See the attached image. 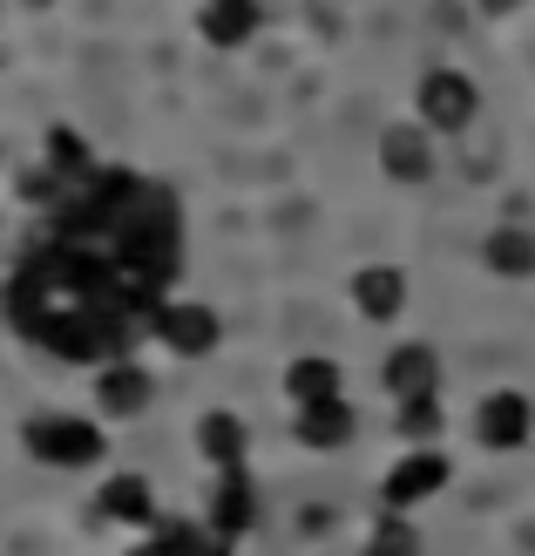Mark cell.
Segmentation results:
<instances>
[{
	"label": "cell",
	"instance_id": "cell-1",
	"mask_svg": "<svg viewBox=\"0 0 535 556\" xmlns=\"http://www.w3.org/2000/svg\"><path fill=\"white\" fill-rule=\"evenodd\" d=\"M21 448L35 455L41 468H95L109 455V434L102 421H89V414H62V407H48V414H27V428H21Z\"/></svg>",
	"mask_w": 535,
	"mask_h": 556
},
{
	"label": "cell",
	"instance_id": "cell-2",
	"mask_svg": "<svg viewBox=\"0 0 535 556\" xmlns=\"http://www.w3.org/2000/svg\"><path fill=\"white\" fill-rule=\"evenodd\" d=\"M447 482H455V462H447V448H407L400 462L386 468V482H380V509H386V516H413L420 503H434Z\"/></svg>",
	"mask_w": 535,
	"mask_h": 556
},
{
	"label": "cell",
	"instance_id": "cell-3",
	"mask_svg": "<svg viewBox=\"0 0 535 556\" xmlns=\"http://www.w3.org/2000/svg\"><path fill=\"white\" fill-rule=\"evenodd\" d=\"M150 332L163 346H170L177 359H211L217 340H224V319L211 313L204 299H156L150 305Z\"/></svg>",
	"mask_w": 535,
	"mask_h": 556
},
{
	"label": "cell",
	"instance_id": "cell-4",
	"mask_svg": "<svg viewBox=\"0 0 535 556\" xmlns=\"http://www.w3.org/2000/svg\"><path fill=\"white\" fill-rule=\"evenodd\" d=\"M413 109H420V129L434 136H461L474 123V109H482V89L461 75V68H428L413 89Z\"/></svg>",
	"mask_w": 535,
	"mask_h": 556
},
{
	"label": "cell",
	"instance_id": "cell-5",
	"mask_svg": "<svg viewBox=\"0 0 535 556\" xmlns=\"http://www.w3.org/2000/svg\"><path fill=\"white\" fill-rule=\"evenodd\" d=\"M380 387L386 401H441V353L428 340H400L386 359H380Z\"/></svg>",
	"mask_w": 535,
	"mask_h": 556
},
{
	"label": "cell",
	"instance_id": "cell-6",
	"mask_svg": "<svg viewBox=\"0 0 535 556\" xmlns=\"http://www.w3.org/2000/svg\"><path fill=\"white\" fill-rule=\"evenodd\" d=\"M535 434V401L515 394V387H495V394H482V407H474V441L495 455H515L522 441Z\"/></svg>",
	"mask_w": 535,
	"mask_h": 556
},
{
	"label": "cell",
	"instance_id": "cell-7",
	"mask_svg": "<svg viewBox=\"0 0 535 556\" xmlns=\"http://www.w3.org/2000/svg\"><path fill=\"white\" fill-rule=\"evenodd\" d=\"M150 401H156V380L136 367V359L95 367V414L102 421H136V414H150Z\"/></svg>",
	"mask_w": 535,
	"mask_h": 556
},
{
	"label": "cell",
	"instance_id": "cell-8",
	"mask_svg": "<svg viewBox=\"0 0 535 556\" xmlns=\"http://www.w3.org/2000/svg\"><path fill=\"white\" fill-rule=\"evenodd\" d=\"M278 387H285L292 414L298 407H326V401H346V367L332 353H298L285 374H278Z\"/></svg>",
	"mask_w": 535,
	"mask_h": 556
},
{
	"label": "cell",
	"instance_id": "cell-9",
	"mask_svg": "<svg viewBox=\"0 0 535 556\" xmlns=\"http://www.w3.org/2000/svg\"><path fill=\"white\" fill-rule=\"evenodd\" d=\"M190 441H196V455H204L217 476H238L244 455H251V421H244L238 407H211L204 421H196V434H190Z\"/></svg>",
	"mask_w": 535,
	"mask_h": 556
},
{
	"label": "cell",
	"instance_id": "cell-10",
	"mask_svg": "<svg viewBox=\"0 0 535 556\" xmlns=\"http://www.w3.org/2000/svg\"><path fill=\"white\" fill-rule=\"evenodd\" d=\"M353 434H359L353 401H326V407H298V414H292V441H298V448H313V455L353 448Z\"/></svg>",
	"mask_w": 535,
	"mask_h": 556
},
{
	"label": "cell",
	"instance_id": "cell-11",
	"mask_svg": "<svg viewBox=\"0 0 535 556\" xmlns=\"http://www.w3.org/2000/svg\"><path fill=\"white\" fill-rule=\"evenodd\" d=\"M251 522H258V489L244 482V468H238V476H217L211 503H204V530H211L217 543H238Z\"/></svg>",
	"mask_w": 535,
	"mask_h": 556
},
{
	"label": "cell",
	"instance_id": "cell-12",
	"mask_svg": "<svg viewBox=\"0 0 535 556\" xmlns=\"http://www.w3.org/2000/svg\"><path fill=\"white\" fill-rule=\"evenodd\" d=\"M380 170L393 184H428L434 170V129H420V123H393L380 136Z\"/></svg>",
	"mask_w": 535,
	"mask_h": 556
},
{
	"label": "cell",
	"instance_id": "cell-13",
	"mask_svg": "<svg viewBox=\"0 0 535 556\" xmlns=\"http://www.w3.org/2000/svg\"><path fill=\"white\" fill-rule=\"evenodd\" d=\"M353 313L373 319V326L400 319L407 313V271L400 265H359L353 271Z\"/></svg>",
	"mask_w": 535,
	"mask_h": 556
},
{
	"label": "cell",
	"instance_id": "cell-14",
	"mask_svg": "<svg viewBox=\"0 0 535 556\" xmlns=\"http://www.w3.org/2000/svg\"><path fill=\"white\" fill-rule=\"evenodd\" d=\"M95 509H102V522H123V530H150L156 522V489H150V476H109L102 482V495H95Z\"/></svg>",
	"mask_w": 535,
	"mask_h": 556
},
{
	"label": "cell",
	"instance_id": "cell-15",
	"mask_svg": "<svg viewBox=\"0 0 535 556\" xmlns=\"http://www.w3.org/2000/svg\"><path fill=\"white\" fill-rule=\"evenodd\" d=\"M258 27H265L258 0H204V8H196V35H204L211 48H244Z\"/></svg>",
	"mask_w": 535,
	"mask_h": 556
},
{
	"label": "cell",
	"instance_id": "cell-16",
	"mask_svg": "<svg viewBox=\"0 0 535 556\" xmlns=\"http://www.w3.org/2000/svg\"><path fill=\"white\" fill-rule=\"evenodd\" d=\"M482 258H488V271H501V278H535V231H522V225L488 231Z\"/></svg>",
	"mask_w": 535,
	"mask_h": 556
},
{
	"label": "cell",
	"instance_id": "cell-17",
	"mask_svg": "<svg viewBox=\"0 0 535 556\" xmlns=\"http://www.w3.org/2000/svg\"><path fill=\"white\" fill-rule=\"evenodd\" d=\"M359 556H428V536L413 530V516H386L380 509V522H373V536H366Z\"/></svg>",
	"mask_w": 535,
	"mask_h": 556
},
{
	"label": "cell",
	"instance_id": "cell-18",
	"mask_svg": "<svg viewBox=\"0 0 535 556\" xmlns=\"http://www.w3.org/2000/svg\"><path fill=\"white\" fill-rule=\"evenodd\" d=\"M400 434H407V448H441L447 407H441V401H407V407H400Z\"/></svg>",
	"mask_w": 535,
	"mask_h": 556
},
{
	"label": "cell",
	"instance_id": "cell-19",
	"mask_svg": "<svg viewBox=\"0 0 535 556\" xmlns=\"http://www.w3.org/2000/svg\"><path fill=\"white\" fill-rule=\"evenodd\" d=\"M482 8H495V14H501V8H515V0H482Z\"/></svg>",
	"mask_w": 535,
	"mask_h": 556
},
{
	"label": "cell",
	"instance_id": "cell-20",
	"mask_svg": "<svg viewBox=\"0 0 535 556\" xmlns=\"http://www.w3.org/2000/svg\"><path fill=\"white\" fill-rule=\"evenodd\" d=\"M0 238H8V217H0Z\"/></svg>",
	"mask_w": 535,
	"mask_h": 556
}]
</instances>
